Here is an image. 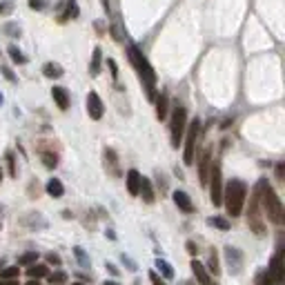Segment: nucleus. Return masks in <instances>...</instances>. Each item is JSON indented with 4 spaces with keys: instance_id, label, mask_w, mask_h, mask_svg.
I'll return each instance as SVG.
<instances>
[{
    "instance_id": "7",
    "label": "nucleus",
    "mask_w": 285,
    "mask_h": 285,
    "mask_svg": "<svg viewBox=\"0 0 285 285\" xmlns=\"http://www.w3.org/2000/svg\"><path fill=\"white\" fill-rule=\"evenodd\" d=\"M248 225L252 227L254 232L259 234V236H263L265 234V225H263V218H261L259 214V194L254 196L252 201H249V210H248Z\"/></svg>"
},
{
    "instance_id": "41",
    "label": "nucleus",
    "mask_w": 285,
    "mask_h": 285,
    "mask_svg": "<svg viewBox=\"0 0 285 285\" xmlns=\"http://www.w3.org/2000/svg\"><path fill=\"white\" fill-rule=\"evenodd\" d=\"M5 9H7V5H2V2H0V14H2Z\"/></svg>"
},
{
    "instance_id": "44",
    "label": "nucleus",
    "mask_w": 285,
    "mask_h": 285,
    "mask_svg": "<svg viewBox=\"0 0 285 285\" xmlns=\"http://www.w3.org/2000/svg\"><path fill=\"white\" fill-rule=\"evenodd\" d=\"M0 267H2V263H0Z\"/></svg>"
},
{
    "instance_id": "10",
    "label": "nucleus",
    "mask_w": 285,
    "mask_h": 285,
    "mask_svg": "<svg viewBox=\"0 0 285 285\" xmlns=\"http://www.w3.org/2000/svg\"><path fill=\"white\" fill-rule=\"evenodd\" d=\"M210 172H212V156H210V152H203L201 160H198V180H201L203 187L210 180Z\"/></svg>"
},
{
    "instance_id": "30",
    "label": "nucleus",
    "mask_w": 285,
    "mask_h": 285,
    "mask_svg": "<svg viewBox=\"0 0 285 285\" xmlns=\"http://www.w3.org/2000/svg\"><path fill=\"white\" fill-rule=\"evenodd\" d=\"M256 285H272V279H269L267 272H261V274L256 276Z\"/></svg>"
},
{
    "instance_id": "27",
    "label": "nucleus",
    "mask_w": 285,
    "mask_h": 285,
    "mask_svg": "<svg viewBox=\"0 0 285 285\" xmlns=\"http://www.w3.org/2000/svg\"><path fill=\"white\" fill-rule=\"evenodd\" d=\"M36 259H38L36 252H27V254H22L20 259H18V265H32V263H36Z\"/></svg>"
},
{
    "instance_id": "9",
    "label": "nucleus",
    "mask_w": 285,
    "mask_h": 285,
    "mask_svg": "<svg viewBox=\"0 0 285 285\" xmlns=\"http://www.w3.org/2000/svg\"><path fill=\"white\" fill-rule=\"evenodd\" d=\"M267 274H269V279H272V283H276V285H281L285 281V267H283V256H281V254H276L274 259H272Z\"/></svg>"
},
{
    "instance_id": "13",
    "label": "nucleus",
    "mask_w": 285,
    "mask_h": 285,
    "mask_svg": "<svg viewBox=\"0 0 285 285\" xmlns=\"http://www.w3.org/2000/svg\"><path fill=\"white\" fill-rule=\"evenodd\" d=\"M154 103H156V118H159V121H165V118H167V114H169V98H167V94L156 96V98H154Z\"/></svg>"
},
{
    "instance_id": "32",
    "label": "nucleus",
    "mask_w": 285,
    "mask_h": 285,
    "mask_svg": "<svg viewBox=\"0 0 285 285\" xmlns=\"http://www.w3.org/2000/svg\"><path fill=\"white\" fill-rule=\"evenodd\" d=\"M149 281H152L154 285H165V281L160 279V276L156 274V272H149Z\"/></svg>"
},
{
    "instance_id": "37",
    "label": "nucleus",
    "mask_w": 285,
    "mask_h": 285,
    "mask_svg": "<svg viewBox=\"0 0 285 285\" xmlns=\"http://www.w3.org/2000/svg\"><path fill=\"white\" fill-rule=\"evenodd\" d=\"M2 71H5V76H7V78H9V80H14V74H11V71H9V69H2Z\"/></svg>"
},
{
    "instance_id": "16",
    "label": "nucleus",
    "mask_w": 285,
    "mask_h": 285,
    "mask_svg": "<svg viewBox=\"0 0 285 285\" xmlns=\"http://www.w3.org/2000/svg\"><path fill=\"white\" fill-rule=\"evenodd\" d=\"M138 187H141V174L136 169H129L127 172V192L132 196H138Z\"/></svg>"
},
{
    "instance_id": "29",
    "label": "nucleus",
    "mask_w": 285,
    "mask_h": 285,
    "mask_svg": "<svg viewBox=\"0 0 285 285\" xmlns=\"http://www.w3.org/2000/svg\"><path fill=\"white\" fill-rule=\"evenodd\" d=\"M42 160H45V165H47V167H56L58 156H56V154H42Z\"/></svg>"
},
{
    "instance_id": "19",
    "label": "nucleus",
    "mask_w": 285,
    "mask_h": 285,
    "mask_svg": "<svg viewBox=\"0 0 285 285\" xmlns=\"http://www.w3.org/2000/svg\"><path fill=\"white\" fill-rule=\"evenodd\" d=\"M47 194H49V196H53V198H60V196L65 194L63 183H60L58 178H52V180L47 183Z\"/></svg>"
},
{
    "instance_id": "14",
    "label": "nucleus",
    "mask_w": 285,
    "mask_h": 285,
    "mask_svg": "<svg viewBox=\"0 0 285 285\" xmlns=\"http://www.w3.org/2000/svg\"><path fill=\"white\" fill-rule=\"evenodd\" d=\"M52 98L56 101V105H58L63 111L69 109V94H67V89H65V87H53V89H52Z\"/></svg>"
},
{
    "instance_id": "23",
    "label": "nucleus",
    "mask_w": 285,
    "mask_h": 285,
    "mask_svg": "<svg viewBox=\"0 0 285 285\" xmlns=\"http://www.w3.org/2000/svg\"><path fill=\"white\" fill-rule=\"evenodd\" d=\"M47 281L49 285H63L67 281V274L65 272H52V274H47Z\"/></svg>"
},
{
    "instance_id": "31",
    "label": "nucleus",
    "mask_w": 285,
    "mask_h": 285,
    "mask_svg": "<svg viewBox=\"0 0 285 285\" xmlns=\"http://www.w3.org/2000/svg\"><path fill=\"white\" fill-rule=\"evenodd\" d=\"M45 5H47L45 0H29V7H32V9H45Z\"/></svg>"
},
{
    "instance_id": "18",
    "label": "nucleus",
    "mask_w": 285,
    "mask_h": 285,
    "mask_svg": "<svg viewBox=\"0 0 285 285\" xmlns=\"http://www.w3.org/2000/svg\"><path fill=\"white\" fill-rule=\"evenodd\" d=\"M101 60H103V52H101V47H96L94 53H91V63H89V74L91 76L101 74Z\"/></svg>"
},
{
    "instance_id": "11",
    "label": "nucleus",
    "mask_w": 285,
    "mask_h": 285,
    "mask_svg": "<svg viewBox=\"0 0 285 285\" xmlns=\"http://www.w3.org/2000/svg\"><path fill=\"white\" fill-rule=\"evenodd\" d=\"M172 198H174L176 207H178L180 212H185V214H192V212H194V203H192V198L185 194L183 190H176L174 194H172Z\"/></svg>"
},
{
    "instance_id": "42",
    "label": "nucleus",
    "mask_w": 285,
    "mask_h": 285,
    "mask_svg": "<svg viewBox=\"0 0 285 285\" xmlns=\"http://www.w3.org/2000/svg\"><path fill=\"white\" fill-rule=\"evenodd\" d=\"M0 183H2V172H0Z\"/></svg>"
},
{
    "instance_id": "26",
    "label": "nucleus",
    "mask_w": 285,
    "mask_h": 285,
    "mask_svg": "<svg viewBox=\"0 0 285 285\" xmlns=\"http://www.w3.org/2000/svg\"><path fill=\"white\" fill-rule=\"evenodd\" d=\"M9 56H11V60H14V63H20V65L27 63L25 53H22L20 49H16V47H9Z\"/></svg>"
},
{
    "instance_id": "24",
    "label": "nucleus",
    "mask_w": 285,
    "mask_h": 285,
    "mask_svg": "<svg viewBox=\"0 0 285 285\" xmlns=\"http://www.w3.org/2000/svg\"><path fill=\"white\" fill-rule=\"evenodd\" d=\"M76 16H78V2H76V0H69V2H67V14H65L60 20H67V18H76Z\"/></svg>"
},
{
    "instance_id": "20",
    "label": "nucleus",
    "mask_w": 285,
    "mask_h": 285,
    "mask_svg": "<svg viewBox=\"0 0 285 285\" xmlns=\"http://www.w3.org/2000/svg\"><path fill=\"white\" fill-rule=\"evenodd\" d=\"M42 74L47 76V78H60V76H63V67H58V65H53V63H47L42 67Z\"/></svg>"
},
{
    "instance_id": "4",
    "label": "nucleus",
    "mask_w": 285,
    "mask_h": 285,
    "mask_svg": "<svg viewBox=\"0 0 285 285\" xmlns=\"http://www.w3.org/2000/svg\"><path fill=\"white\" fill-rule=\"evenodd\" d=\"M187 129V109L185 107H174L172 121H169V136H172V147H178Z\"/></svg>"
},
{
    "instance_id": "12",
    "label": "nucleus",
    "mask_w": 285,
    "mask_h": 285,
    "mask_svg": "<svg viewBox=\"0 0 285 285\" xmlns=\"http://www.w3.org/2000/svg\"><path fill=\"white\" fill-rule=\"evenodd\" d=\"M192 272H194V276H196V281L201 285H212V276H210V272H207V267L201 263V261H192Z\"/></svg>"
},
{
    "instance_id": "43",
    "label": "nucleus",
    "mask_w": 285,
    "mask_h": 285,
    "mask_svg": "<svg viewBox=\"0 0 285 285\" xmlns=\"http://www.w3.org/2000/svg\"><path fill=\"white\" fill-rule=\"evenodd\" d=\"M71 285H83V283H71Z\"/></svg>"
},
{
    "instance_id": "1",
    "label": "nucleus",
    "mask_w": 285,
    "mask_h": 285,
    "mask_svg": "<svg viewBox=\"0 0 285 285\" xmlns=\"http://www.w3.org/2000/svg\"><path fill=\"white\" fill-rule=\"evenodd\" d=\"M256 194H259V205L263 207V212L267 214V218L274 225H283L285 221V210H283V203H281V198L276 196V192L272 190V185L267 183V180H259V185H256Z\"/></svg>"
},
{
    "instance_id": "15",
    "label": "nucleus",
    "mask_w": 285,
    "mask_h": 285,
    "mask_svg": "<svg viewBox=\"0 0 285 285\" xmlns=\"http://www.w3.org/2000/svg\"><path fill=\"white\" fill-rule=\"evenodd\" d=\"M138 194L142 196V201L145 203H154V187H152V180L145 178V176H141V187H138Z\"/></svg>"
},
{
    "instance_id": "39",
    "label": "nucleus",
    "mask_w": 285,
    "mask_h": 285,
    "mask_svg": "<svg viewBox=\"0 0 285 285\" xmlns=\"http://www.w3.org/2000/svg\"><path fill=\"white\" fill-rule=\"evenodd\" d=\"M25 285H40V283H38L36 279H29V283H25Z\"/></svg>"
},
{
    "instance_id": "22",
    "label": "nucleus",
    "mask_w": 285,
    "mask_h": 285,
    "mask_svg": "<svg viewBox=\"0 0 285 285\" xmlns=\"http://www.w3.org/2000/svg\"><path fill=\"white\" fill-rule=\"evenodd\" d=\"M18 274H20V265H11L0 272V279H18Z\"/></svg>"
},
{
    "instance_id": "2",
    "label": "nucleus",
    "mask_w": 285,
    "mask_h": 285,
    "mask_svg": "<svg viewBox=\"0 0 285 285\" xmlns=\"http://www.w3.org/2000/svg\"><path fill=\"white\" fill-rule=\"evenodd\" d=\"M245 198H248V185L243 180L232 178L223 187V205H225L230 216H241L243 214Z\"/></svg>"
},
{
    "instance_id": "40",
    "label": "nucleus",
    "mask_w": 285,
    "mask_h": 285,
    "mask_svg": "<svg viewBox=\"0 0 285 285\" xmlns=\"http://www.w3.org/2000/svg\"><path fill=\"white\" fill-rule=\"evenodd\" d=\"M103 285H118V283H114V281H105Z\"/></svg>"
},
{
    "instance_id": "33",
    "label": "nucleus",
    "mask_w": 285,
    "mask_h": 285,
    "mask_svg": "<svg viewBox=\"0 0 285 285\" xmlns=\"http://www.w3.org/2000/svg\"><path fill=\"white\" fill-rule=\"evenodd\" d=\"M107 65H109V69H111V76H114V78H116V76H118V69H116V63H114V60H111V58H107Z\"/></svg>"
},
{
    "instance_id": "38",
    "label": "nucleus",
    "mask_w": 285,
    "mask_h": 285,
    "mask_svg": "<svg viewBox=\"0 0 285 285\" xmlns=\"http://www.w3.org/2000/svg\"><path fill=\"white\" fill-rule=\"evenodd\" d=\"M276 174H279V178H283V165H279V167H276Z\"/></svg>"
},
{
    "instance_id": "6",
    "label": "nucleus",
    "mask_w": 285,
    "mask_h": 285,
    "mask_svg": "<svg viewBox=\"0 0 285 285\" xmlns=\"http://www.w3.org/2000/svg\"><path fill=\"white\" fill-rule=\"evenodd\" d=\"M210 198L214 205H223V172L218 163H212V172H210Z\"/></svg>"
},
{
    "instance_id": "35",
    "label": "nucleus",
    "mask_w": 285,
    "mask_h": 285,
    "mask_svg": "<svg viewBox=\"0 0 285 285\" xmlns=\"http://www.w3.org/2000/svg\"><path fill=\"white\" fill-rule=\"evenodd\" d=\"M0 285H18V279H0Z\"/></svg>"
},
{
    "instance_id": "8",
    "label": "nucleus",
    "mask_w": 285,
    "mask_h": 285,
    "mask_svg": "<svg viewBox=\"0 0 285 285\" xmlns=\"http://www.w3.org/2000/svg\"><path fill=\"white\" fill-rule=\"evenodd\" d=\"M87 114H89L91 121H101L103 114H105L101 96L96 94V91H89V94H87Z\"/></svg>"
},
{
    "instance_id": "36",
    "label": "nucleus",
    "mask_w": 285,
    "mask_h": 285,
    "mask_svg": "<svg viewBox=\"0 0 285 285\" xmlns=\"http://www.w3.org/2000/svg\"><path fill=\"white\" fill-rule=\"evenodd\" d=\"M187 252H190L192 256H196V245L194 243H187Z\"/></svg>"
},
{
    "instance_id": "34",
    "label": "nucleus",
    "mask_w": 285,
    "mask_h": 285,
    "mask_svg": "<svg viewBox=\"0 0 285 285\" xmlns=\"http://www.w3.org/2000/svg\"><path fill=\"white\" fill-rule=\"evenodd\" d=\"M47 261L52 265H60V256H56V254H47Z\"/></svg>"
},
{
    "instance_id": "21",
    "label": "nucleus",
    "mask_w": 285,
    "mask_h": 285,
    "mask_svg": "<svg viewBox=\"0 0 285 285\" xmlns=\"http://www.w3.org/2000/svg\"><path fill=\"white\" fill-rule=\"evenodd\" d=\"M212 227H216V230H223V232H225V230H230V221H227V218H223V216H212L210 221Z\"/></svg>"
},
{
    "instance_id": "5",
    "label": "nucleus",
    "mask_w": 285,
    "mask_h": 285,
    "mask_svg": "<svg viewBox=\"0 0 285 285\" xmlns=\"http://www.w3.org/2000/svg\"><path fill=\"white\" fill-rule=\"evenodd\" d=\"M198 134H201V121L194 118V121L187 125L185 129V154H183V163L185 165H194V156H196V141H198Z\"/></svg>"
},
{
    "instance_id": "28",
    "label": "nucleus",
    "mask_w": 285,
    "mask_h": 285,
    "mask_svg": "<svg viewBox=\"0 0 285 285\" xmlns=\"http://www.w3.org/2000/svg\"><path fill=\"white\" fill-rule=\"evenodd\" d=\"M156 265L163 269V276H165V279H172V276H174V269H172V265H169V263H165V261L159 259V261H156Z\"/></svg>"
},
{
    "instance_id": "25",
    "label": "nucleus",
    "mask_w": 285,
    "mask_h": 285,
    "mask_svg": "<svg viewBox=\"0 0 285 285\" xmlns=\"http://www.w3.org/2000/svg\"><path fill=\"white\" fill-rule=\"evenodd\" d=\"M207 272H212L214 276L221 274V265H218V256H216V252H212V256H210V269H207Z\"/></svg>"
},
{
    "instance_id": "3",
    "label": "nucleus",
    "mask_w": 285,
    "mask_h": 285,
    "mask_svg": "<svg viewBox=\"0 0 285 285\" xmlns=\"http://www.w3.org/2000/svg\"><path fill=\"white\" fill-rule=\"evenodd\" d=\"M129 60H132V65L136 67L138 76H141L142 85H145V89H147V98L154 101V98H156V89H154V85H156V74H154L149 60L145 58V53H142L138 47H134V45L129 47Z\"/></svg>"
},
{
    "instance_id": "17",
    "label": "nucleus",
    "mask_w": 285,
    "mask_h": 285,
    "mask_svg": "<svg viewBox=\"0 0 285 285\" xmlns=\"http://www.w3.org/2000/svg\"><path fill=\"white\" fill-rule=\"evenodd\" d=\"M49 274V267L47 265H42V263H32V265H27V276L29 279H42V276H47Z\"/></svg>"
}]
</instances>
